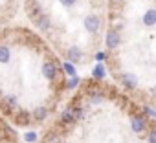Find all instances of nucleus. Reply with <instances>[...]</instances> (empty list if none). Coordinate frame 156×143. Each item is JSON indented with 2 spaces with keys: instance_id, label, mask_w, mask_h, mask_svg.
<instances>
[{
  "instance_id": "nucleus-6",
  "label": "nucleus",
  "mask_w": 156,
  "mask_h": 143,
  "mask_svg": "<svg viewBox=\"0 0 156 143\" xmlns=\"http://www.w3.org/2000/svg\"><path fill=\"white\" fill-rule=\"evenodd\" d=\"M130 128L134 130V132H143L145 130V121L141 119V117H130Z\"/></svg>"
},
{
  "instance_id": "nucleus-11",
  "label": "nucleus",
  "mask_w": 156,
  "mask_h": 143,
  "mask_svg": "<svg viewBox=\"0 0 156 143\" xmlns=\"http://www.w3.org/2000/svg\"><path fill=\"white\" fill-rule=\"evenodd\" d=\"M62 68H64V72H66V74H68L70 77L77 75V74H75V66H73L72 62H68V61H66V62H62Z\"/></svg>"
},
{
  "instance_id": "nucleus-14",
  "label": "nucleus",
  "mask_w": 156,
  "mask_h": 143,
  "mask_svg": "<svg viewBox=\"0 0 156 143\" xmlns=\"http://www.w3.org/2000/svg\"><path fill=\"white\" fill-rule=\"evenodd\" d=\"M35 117H37L39 121H42V119L46 117V108H44V106H39V108L35 110Z\"/></svg>"
},
{
  "instance_id": "nucleus-15",
  "label": "nucleus",
  "mask_w": 156,
  "mask_h": 143,
  "mask_svg": "<svg viewBox=\"0 0 156 143\" xmlns=\"http://www.w3.org/2000/svg\"><path fill=\"white\" fill-rule=\"evenodd\" d=\"M44 143H61V138H59L57 134H53V132H51V134H48V136H46V141H44Z\"/></svg>"
},
{
  "instance_id": "nucleus-4",
  "label": "nucleus",
  "mask_w": 156,
  "mask_h": 143,
  "mask_svg": "<svg viewBox=\"0 0 156 143\" xmlns=\"http://www.w3.org/2000/svg\"><path fill=\"white\" fill-rule=\"evenodd\" d=\"M66 55H68V62H77L81 57H83V53H81V50L77 48V46H72V48H68V51H66Z\"/></svg>"
},
{
  "instance_id": "nucleus-7",
  "label": "nucleus",
  "mask_w": 156,
  "mask_h": 143,
  "mask_svg": "<svg viewBox=\"0 0 156 143\" xmlns=\"http://www.w3.org/2000/svg\"><path fill=\"white\" fill-rule=\"evenodd\" d=\"M141 20H143L145 26H154L156 24V9H147Z\"/></svg>"
},
{
  "instance_id": "nucleus-2",
  "label": "nucleus",
  "mask_w": 156,
  "mask_h": 143,
  "mask_svg": "<svg viewBox=\"0 0 156 143\" xmlns=\"http://www.w3.org/2000/svg\"><path fill=\"white\" fill-rule=\"evenodd\" d=\"M105 42H107V48H118L119 46V33L116 31V30H110L108 33H107V39H105Z\"/></svg>"
},
{
  "instance_id": "nucleus-17",
  "label": "nucleus",
  "mask_w": 156,
  "mask_h": 143,
  "mask_svg": "<svg viewBox=\"0 0 156 143\" xmlns=\"http://www.w3.org/2000/svg\"><path fill=\"white\" fill-rule=\"evenodd\" d=\"M59 2L62 4V6H66V8H70V6H73L77 0H59Z\"/></svg>"
},
{
  "instance_id": "nucleus-18",
  "label": "nucleus",
  "mask_w": 156,
  "mask_h": 143,
  "mask_svg": "<svg viewBox=\"0 0 156 143\" xmlns=\"http://www.w3.org/2000/svg\"><path fill=\"white\" fill-rule=\"evenodd\" d=\"M149 143H156V130L149 134Z\"/></svg>"
},
{
  "instance_id": "nucleus-19",
  "label": "nucleus",
  "mask_w": 156,
  "mask_h": 143,
  "mask_svg": "<svg viewBox=\"0 0 156 143\" xmlns=\"http://www.w3.org/2000/svg\"><path fill=\"white\" fill-rule=\"evenodd\" d=\"M103 59H105V53H103V51H99V53H96V61H99V62H101Z\"/></svg>"
},
{
  "instance_id": "nucleus-20",
  "label": "nucleus",
  "mask_w": 156,
  "mask_h": 143,
  "mask_svg": "<svg viewBox=\"0 0 156 143\" xmlns=\"http://www.w3.org/2000/svg\"><path fill=\"white\" fill-rule=\"evenodd\" d=\"M101 101H103L101 96H92V103H101Z\"/></svg>"
},
{
  "instance_id": "nucleus-3",
  "label": "nucleus",
  "mask_w": 156,
  "mask_h": 143,
  "mask_svg": "<svg viewBox=\"0 0 156 143\" xmlns=\"http://www.w3.org/2000/svg\"><path fill=\"white\" fill-rule=\"evenodd\" d=\"M42 74H44L46 79H55V75H57L55 64H53V62H44V64H42Z\"/></svg>"
},
{
  "instance_id": "nucleus-21",
  "label": "nucleus",
  "mask_w": 156,
  "mask_h": 143,
  "mask_svg": "<svg viewBox=\"0 0 156 143\" xmlns=\"http://www.w3.org/2000/svg\"><path fill=\"white\" fill-rule=\"evenodd\" d=\"M145 112H147L149 116H152V117H156V112H154V110H151L149 106H145Z\"/></svg>"
},
{
  "instance_id": "nucleus-12",
  "label": "nucleus",
  "mask_w": 156,
  "mask_h": 143,
  "mask_svg": "<svg viewBox=\"0 0 156 143\" xmlns=\"http://www.w3.org/2000/svg\"><path fill=\"white\" fill-rule=\"evenodd\" d=\"M77 85H79V77L77 75H73V77H70V81L66 83V86H68V90H73Z\"/></svg>"
},
{
  "instance_id": "nucleus-13",
  "label": "nucleus",
  "mask_w": 156,
  "mask_h": 143,
  "mask_svg": "<svg viewBox=\"0 0 156 143\" xmlns=\"http://www.w3.org/2000/svg\"><path fill=\"white\" fill-rule=\"evenodd\" d=\"M37 24H39V28H41V30H48V26H50V22H48V17H39Z\"/></svg>"
},
{
  "instance_id": "nucleus-10",
  "label": "nucleus",
  "mask_w": 156,
  "mask_h": 143,
  "mask_svg": "<svg viewBox=\"0 0 156 143\" xmlns=\"http://www.w3.org/2000/svg\"><path fill=\"white\" fill-rule=\"evenodd\" d=\"M61 119H62L64 123H72V121H75V114H73L72 110H68V108H66V110L62 112V117H61Z\"/></svg>"
},
{
  "instance_id": "nucleus-16",
  "label": "nucleus",
  "mask_w": 156,
  "mask_h": 143,
  "mask_svg": "<svg viewBox=\"0 0 156 143\" xmlns=\"http://www.w3.org/2000/svg\"><path fill=\"white\" fill-rule=\"evenodd\" d=\"M24 139L30 141V143H33V141H37V134H35V132H26V134H24Z\"/></svg>"
},
{
  "instance_id": "nucleus-5",
  "label": "nucleus",
  "mask_w": 156,
  "mask_h": 143,
  "mask_svg": "<svg viewBox=\"0 0 156 143\" xmlns=\"http://www.w3.org/2000/svg\"><path fill=\"white\" fill-rule=\"evenodd\" d=\"M121 81H123V85L127 88H136V85H138V79H136L134 74H123L121 75Z\"/></svg>"
},
{
  "instance_id": "nucleus-1",
  "label": "nucleus",
  "mask_w": 156,
  "mask_h": 143,
  "mask_svg": "<svg viewBox=\"0 0 156 143\" xmlns=\"http://www.w3.org/2000/svg\"><path fill=\"white\" fill-rule=\"evenodd\" d=\"M99 26H101V20H99L98 15H88V17L85 19V28H87V31L96 33V31L99 30Z\"/></svg>"
},
{
  "instance_id": "nucleus-9",
  "label": "nucleus",
  "mask_w": 156,
  "mask_h": 143,
  "mask_svg": "<svg viewBox=\"0 0 156 143\" xmlns=\"http://www.w3.org/2000/svg\"><path fill=\"white\" fill-rule=\"evenodd\" d=\"M92 75H94L96 79H103V77L107 75V72H105V66H103V62H98V64H96V68H94V72H92Z\"/></svg>"
},
{
  "instance_id": "nucleus-8",
  "label": "nucleus",
  "mask_w": 156,
  "mask_h": 143,
  "mask_svg": "<svg viewBox=\"0 0 156 143\" xmlns=\"http://www.w3.org/2000/svg\"><path fill=\"white\" fill-rule=\"evenodd\" d=\"M9 59H11L9 48H8V46H0V62L6 64V62H9Z\"/></svg>"
}]
</instances>
